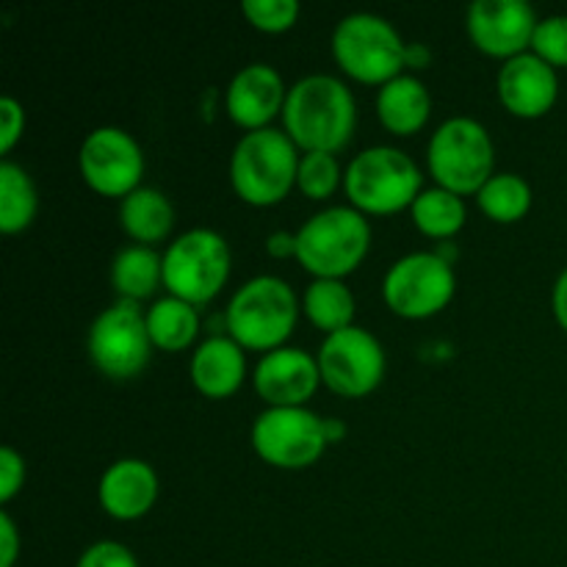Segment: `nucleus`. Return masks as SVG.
Masks as SVG:
<instances>
[{
	"mask_svg": "<svg viewBox=\"0 0 567 567\" xmlns=\"http://www.w3.org/2000/svg\"><path fill=\"white\" fill-rule=\"evenodd\" d=\"M111 282L122 299H131V302L147 299L158 288V282H164V255L144 244L122 247L111 264Z\"/></svg>",
	"mask_w": 567,
	"mask_h": 567,
	"instance_id": "22",
	"label": "nucleus"
},
{
	"mask_svg": "<svg viewBox=\"0 0 567 567\" xmlns=\"http://www.w3.org/2000/svg\"><path fill=\"white\" fill-rule=\"evenodd\" d=\"M476 203L491 219L518 221L532 208V186L515 172H498L476 192Z\"/></svg>",
	"mask_w": 567,
	"mask_h": 567,
	"instance_id": "27",
	"label": "nucleus"
},
{
	"mask_svg": "<svg viewBox=\"0 0 567 567\" xmlns=\"http://www.w3.org/2000/svg\"><path fill=\"white\" fill-rule=\"evenodd\" d=\"M194 388L210 399H225L241 388L247 374V358L241 343L230 336H210L194 352L188 365Z\"/></svg>",
	"mask_w": 567,
	"mask_h": 567,
	"instance_id": "19",
	"label": "nucleus"
},
{
	"mask_svg": "<svg viewBox=\"0 0 567 567\" xmlns=\"http://www.w3.org/2000/svg\"><path fill=\"white\" fill-rule=\"evenodd\" d=\"M100 507L116 520H136L153 509L158 498V474L150 463L136 457L109 465L97 487Z\"/></svg>",
	"mask_w": 567,
	"mask_h": 567,
	"instance_id": "18",
	"label": "nucleus"
},
{
	"mask_svg": "<svg viewBox=\"0 0 567 567\" xmlns=\"http://www.w3.org/2000/svg\"><path fill=\"white\" fill-rule=\"evenodd\" d=\"M266 252L271 258H288V255H297V233L288 230H275L266 238Z\"/></svg>",
	"mask_w": 567,
	"mask_h": 567,
	"instance_id": "35",
	"label": "nucleus"
},
{
	"mask_svg": "<svg viewBox=\"0 0 567 567\" xmlns=\"http://www.w3.org/2000/svg\"><path fill=\"white\" fill-rule=\"evenodd\" d=\"M252 446L277 468H308L327 449L324 419L308 408H266L252 424Z\"/></svg>",
	"mask_w": 567,
	"mask_h": 567,
	"instance_id": "11",
	"label": "nucleus"
},
{
	"mask_svg": "<svg viewBox=\"0 0 567 567\" xmlns=\"http://www.w3.org/2000/svg\"><path fill=\"white\" fill-rule=\"evenodd\" d=\"M554 316L563 324V330L567 332V269L559 271L557 282H554Z\"/></svg>",
	"mask_w": 567,
	"mask_h": 567,
	"instance_id": "36",
	"label": "nucleus"
},
{
	"mask_svg": "<svg viewBox=\"0 0 567 567\" xmlns=\"http://www.w3.org/2000/svg\"><path fill=\"white\" fill-rule=\"evenodd\" d=\"M537 14L526 0H474L468 6L465 28L482 53L515 59L532 48Z\"/></svg>",
	"mask_w": 567,
	"mask_h": 567,
	"instance_id": "14",
	"label": "nucleus"
},
{
	"mask_svg": "<svg viewBox=\"0 0 567 567\" xmlns=\"http://www.w3.org/2000/svg\"><path fill=\"white\" fill-rule=\"evenodd\" d=\"M297 144L286 131L260 127L238 138L230 155L233 188L249 205H275L291 192L299 172Z\"/></svg>",
	"mask_w": 567,
	"mask_h": 567,
	"instance_id": "4",
	"label": "nucleus"
},
{
	"mask_svg": "<svg viewBox=\"0 0 567 567\" xmlns=\"http://www.w3.org/2000/svg\"><path fill=\"white\" fill-rule=\"evenodd\" d=\"M25 482V460L11 446L0 449V502H11Z\"/></svg>",
	"mask_w": 567,
	"mask_h": 567,
	"instance_id": "32",
	"label": "nucleus"
},
{
	"mask_svg": "<svg viewBox=\"0 0 567 567\" xmlns=\"http://www.w3.org/2000/svg\"><path fill=\"white\" fill-rule=\"evenodd\" d=\"M410 214H413L415 227L421 233L432 238H452L454 233L463 230L465 225V203L460 194L449 192V188H424V192L415 197V203L410 205Z\"/></svg>",
	"mask_w": 567,
	"mask_h": 567,
	"instance_id": "25",
	"label": "nucleus"
},
{
	"mask_svg": "<svg viewBox=\"0 0 567 567\" xmlns=\"http://www.w3.org/2000/svg\"><path fill=\"white\" fill-rule=\"evenodd\" d=\"M557 70L529 50L507 59L498 70V97L504 109L513 111L515 116H526V120L543 116L557 103Z\"/></svg>",
	"mask_w": 567,
	"mask_h": 567,
	"instance_id": "16",
	"label": "nucleus"
},
{
	"mask_svg": "<svg viewBox=\"0 0 567 567\" xmlns=\"http://www.w3.org/2000/svg\"><path fill=\"white\" fill-rule=\"evenodd\" d=\"M89 358L111 380H133L150 363L147 316L131 299L105 308L89 327Z\"/></svg>",
	"mask_w": 567,
	"mask_h": 567,
	"instance_id": "9",
	"label": "nucleus"
},
{
	"mask_svg": "<svg viewBox=\"0 0 567 567\" xmlns=\"http://www.w3.org/2000/svg\"><path fill=\"white\" fill-rule=\"evenodd\" d=\"M324 435H327V443H338L343 435H347V426H343V421L338 419H324Z\"/></svg>",
	"mask_w": 567,
	"mask_h": 567,
	"instance_id": "38",
	"label": "nucleus"
},
{
	"mask_svg": "<svg viewBox=\"0 0 567 567\" xmlns=\"http://www.w3.org/2000/svg\"><path fill=\"white\" fill-rule=\"evenodd\" d=\"M332 55L354 81L382 86L408 66V42L385 17L354 11L332 31Z\"/></svg>",
	"mask_w": 567,
	"mask_h": 567,
	"instance_id": "6",
	"label": "nucleus"
},
{
	"mask_svg": "<svg viewBox=\"0 0 567 567\" xmlns=\"http://www.w3.org/2000/svg\"><path fill=\"white\" fill-rule=\"evenodd\" d=\"M20 554V535L9 513H0V567H14Z\"/></svg>",
	"mask_w": 567,
	"mask_h": 567,
	"instance_id": "34",
	"label": "nucleus"
},
{
	"mask_svg": "<svg viewBox=\"0 0 567 567\" xmlns=\"http://www.w3.org/2000/svg\"><path fill=\"white\" fill-rule=\"evenodd\" d=\"M75 567H138V559L122 543L100 540L78 557Z\"/></svg>",
	"mask_w": 567,
	"mask_h": 567,
	"instance_id": "31",
	"label": "nucleus"
},
{
	"mask_svg": "<svg viewBox=\"0 0 567 567\" xmlns=\"http://www.w3.org/2000/svg\"><path fill=\"white\" fill-rule=\"evenodd\" d=\"M299 302L282 277L260 275L244 282L225 310V327L244 349H280L293 332Z\"/></svg>",
	"mask_w": 567,
	"mask_h": 567,
	"instance_id": "3",
	"label": "nucleus"
},
{
	"mask_svg": "<svg viewBox=\"0 0 567 567\" xmlns=\"http://www.w3.org/2000/svg\"><path fill=\"white\" fill-rule=\"evenodd\" d=\"M150 341L166 352H181L192 347L199 332V313L194 305L177 297H164L147 310Z\"/></svg>",
	"mask_w": 567,
	"mask_h": 567,
	"instance_id": "23",
	"label": "nucleus"
},
{
	"mask_svg": "<svg viewBox=\"0 0 567 567\" xmlns=\"http://www.w3.org/2000/svg\"><path fill=\"white\" fill-rule=\"evenodd\" d=\"M432 61V53L426 44H408V66H413V70H424V66H430Z\"/></svg>",
	"mask_w": 567,
	"mask_h": 567,
	"instance_id": "37",
	"label": "nucleus"
},
{
	"mask_svg": "<svg viewBox=\"0 0 567 567\" xmlns=\"http://www.w3.org/2000/svg\"><path fill=\"white\" fill-rule=\"evenodd\" d=\"M25 131V111L14 97H0V150L9 153Z\"/></svg>",
	"mask_w": 567,
	"mask_h": 567,
	"instance_id": "33",
	"label": "nucleus"
},
{
	"mask_svg": "<svg viewBox=\"0 0 567 567\" xmlns=\"http://www.w3.org/2000/svg\"><path fill=\"white\" fill-rule=\"evenodd\" d=\"M457 288L452 264L437 252H410L399 258L382 280L388 308L404 319H430L446 308Z\"/></svg>",
	"mask_w": 567,
	"mask_h": 567,
	"instance_id": "10",
	"label": "nucleus"
},
{
	"mask_svg": "<svg viewBox=\"0 0 567 567\" xmlns=\"http://www.w3.org/2000/svg\"><path fill=\"white\" fill-rule=\"evenodd\" d=\"M305 313L327 336L352 327L354 297L343 280H313L305 291Z\"/></svg>",
	"mask_w": 567,
	"mask_h": 567,
	"instance_id": "26",
	"label": "nucleus"
},
{
	"mask_svg": "<svg viewBox=\"0 0 567 567\" xmlns=\"http://www.w3.org/2000/svg\"><path fill=\"white\" fill-rule=\"evenodd\" d=\"M532 53L551 66H567V14H551L537 22Z\"/></svg>",
	"mask_w": 567,
	"mask_h": 567,
	"instance_id": "30",
	"label": "nucleus"
},
{
	"mask_svg": "<svg viewBox=\"0 0 567 567\" xmlns=\"http://www.w3.org/2000/svg\"><path fill=\"white\" fill-rule=\"evenodd\" d=\"M316 360H319L321 382L349 399L371 393L385 377V349L358 324L327 336Z\"/></svg>",
	"mask_w": 567,
	"mask_h": 567,
	"instance_id": "12",
	"label": "nucleus"
},
{
	"mask_svg": "<svg viewBox=\"0 0 567 567\" xmlns=\"http://www.w3.org/2000/svg\"><path fill=\"white\" fill-rule=\"evenodd\" d=\"M286 97L288 92L280 72L271 64L255 61V64L241 66L233 75L225 94V105L233 122H238L247 131H260L277 111H282Z\"/></svg>",
	"mask_w": 567,
	"mask_h": 567,
	"instance_id": "17",
	"label": "nucleus"
},
{
	"mask_svg": "<svg viewBox=\"0 0 567 567\" xmlns=\"http://www.w3.org/2000/svg\"><path fill=\"white\" fill-rule=\"evenodd\" d=\"M432 97L424 81L415 75H396L393 81L382 83L377 92V114H380L382 125L388 131L399 133V136H410V133L421 131L430 120Z\"/></svg>",
	"mask_w": 567,
	"mask_h": 567,
	"instance_id": "20",
	"label": "nucleus"
},
{
	"mask_svg": "<svg viewBox=\"0 0 567 567\" xmlns=\"http://www.w3.org/2000/svg\"><path fill=\"white\" fill-rule=\"evenodd\" d=\"M343 188L360 214H396L424 192L419 164L404 150L388 144L354 155L343 172Z\"/></svg>",
	"mask_w": 567,
	"mask_h": 567,
	"instance_id": "5",
	"label": "nucleus"
},
{
	"mask_svg": "<svg viewBox=\"0 0 567 567\" xmlns=\"http://www.w3.org/2000/svg\"><path fill=\"white\" fill-rule=\"evenodd\" d=\"M81 175L105 197H127L144 175V153L136 138L114 125L94 127L78 153Z\"/></svg>",
	"mask_w": 567,
	"mask_h": 567,
	"instance_id": "13",
	"label": "nucleus"
},
{
	"mask_svg": "<svg viewBox=\"0 0 567 567\" xmlns=\"http://www.w3.org/2000/svg\"><path fill=\"white\" fill-rule=\"evenodd\" d=\"M286 133L305 153H332L343 150L358 125V105L352 89L336 75L313 72L288 89L282 105Z\"/></svg>",
	"mask_w": 567,
	"mask_h": 567,
	"instance_id": "1",
	"label": "nucleus"
},
{
	"mask_svg": "<svg viewBox=\"0 0 567 567\" xmlns=\"http://www.w3.org/2000/svg\"><path fill=\"white\" fill-rule=\"evenodd\" d=\"M343 181L341 166H338L336 155L332 153H305L299 158L297 172V186L310 199H327Z\"/></svg>",
	"mask_w": 567,
	"mask_h": 567,
	"instance_id": "28",
	"label": "nucleus"
},
{
	"mask_svg": "<svg viewBox=\"0 0 567 567\" xmlns=\"http://www.w3.org/2000/svg\"><path fill=\"white\" fill-rule=\"evenodd\" d=\"M426 164L437 186L454 194H476L493 177L496 150L482 122L474 116H452L432 133Z\"/></svg>",
	"mask_w": 567,
	"mask_h": 567,
	"instance_id": "7",
	"label": "nucleus"
},
{
	"mask_svg": "<svg viewBox=\"0 0 567 567\" xmlns=\"http://www.w3.org/2000/svg\"><path fill=\"white\" fill-rule=\"evenodd\" d=\"M252 380L269 408H305L321 382L319 360L299 347L271 349L260 358Z\"/></svg>",
	"mask_w": 567,
	"mask_h": 567,
	"instance_id": "15",
	"label": "nucleus"
},
{
	"mask_svg": "<svg viewBox=\"0 0 567 567\" xmlns=\"http://www.w3.org/2000/svg\"><path fill=\"white\" fill-rule=\"evenodd\" d=\"M230 247L210 227H192L166 247L164 286L169 297L188 305H205L225 288L230 277Z\"/></svg>",
	"mask_w": 567,
	"mask_h": 567,
	"instance_id": "8",
	"label": "nucleus"
},
{
	"mask_svg": "<svg viewBox=\"0 0 567 567\" xmlns=\"http://www.w3.org/2000/svg\"><path fill=\"white\" fill-rule=\"evenodd\" d=\"M371 244V227L352 205H332L297 230V260L316 280H341L360 266Z\"/></svg>",
	"mask_w": 567,
	"mask_h": 567,
	"instance_id": "2",
	"label": "nucleus"
},
{
	"mask_svg": "<svg viewBox=\"0 0 567 567\" xmlns=\"http://www.w3.org/2000/svg\"><path fill=\"white\" fill-rule=\"evenodd\" d=\"M39 208L31 175L14 161L0 164V230L20 233L33 221Z\"/></svg>",
	"mask_w": 567,
	"mask_h": 567,
	"instance_id": "24",
	"label": "nucleus"
},
{
	"mask_svg": "<svg viewBox=\"0 0 567 567\" xmlns=\"http://www.w3.org/2000/svg\"><path fill=\"white\" fill-rule=\"evenodd\" d=\"M241 11L258 31L280 33L297 22L299 3L297 0H244Z\"/></svg>",
	"mask_w": 567,
	"mask_h": 567,
	"instance_id": "29",
	"label": "nucleus"
},
{
	"mask_svg": "<svg viewBox=\"0 0 567 567\" xmlns=\"http://www.w3.org/2000/svg\"><path fill=\"white\" fill-rule=\"evenodd\" d=\"M120 221L127 236L138 244L164 241L175 225V208L161 188L138 186L120 203Z\"/></svg>",
	"mask_w": 567,
	"mask_h": 567,
	"instance_id": "21",
	"label": "nucleus"
}]
</instances>
